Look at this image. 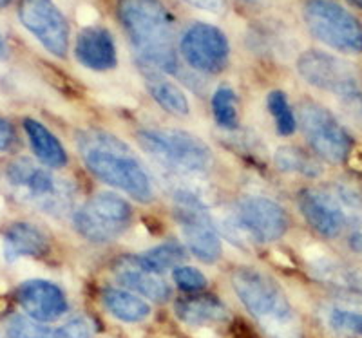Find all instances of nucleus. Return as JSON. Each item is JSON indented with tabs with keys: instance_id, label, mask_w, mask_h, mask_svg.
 <instances>
[{
	"instance_id": "nucleus-1",
	"label": "nucleus",
	"mask_w": 362,
	"mask_h": 338,
	"mask_svg": "<svg viewBox=\"0 0 362 338\" xmlns=\"http://www.w3.org/2000/svg\"><path fill=\"white\" fill-rule=\"evenodd\" d=\"M76 143L83 163L95 178L136 201L148 203L153 199L151 176L127 143L103 131L80 132Z\"/></svg>"
},
{
	"instance_id": "nucleus-2",
	"label": "nucleus",
	"mask_w": 362,
	"mask_h": 338,
	"mask_svg": "<svg viewBox=\"0 0 362 338\" xmlns=\"http://www.w3.org/2000/svg\"><path fill=\"white\" fill-rule=\"evenodd\" d=\"M118 18L147 66L161 73L177 69L174 22L160 0H119Z\"/></svg>"
},
{
	"instance_id": "nucleus-3",
	"label": "nucleus",
	"mask_w": 362,
	"mask_h": 338,
	"mask_svg": "<svg viewBox=\"0 0 362 338\" xmlns=\"http://www.w3.org/2000/svg\"><path fill=\"white\" fill-rule=\"evenodd\" d=\"M232 288L248 313L274 338H296L297 317L274 279L254 268H235Z\"/></svg>"
},
{
	"instance_id": "nucleus-4",
	"label": "nucleus",
	"mask_w": 362,
	"mask_h": 338,
	"mask_svg": "<svg viewBox=\"0 0 362 338\" xmlns=\"http://www.w3.org/2000/svg\"><path fill=\"white\" fill-rule=\"evenodd\" d=\"M141 149L163 169L177 174H202L212 163V150L198 136L174 128H144L136 134Z\"/></svg>"
},
{
	"instance_id": "nucleus-5",
	"label": "nucleus",
	"mask_w": 362,
	"mask_h": 338,
	"mask_svg": "<svg viewBox=\"0 0 362 338\" xmlns=\"http://www.w3.org/2000/svg\"><path fill=\"white\" fill-rule=\"evenodd\" d=\"M6 179L25 203L44 214H66L74 203V188L49 169L35 165L31 159H17L6 170Z\"/></svg>"
},
{
	"instance_id": "nucleus-6",
	"label": "nucleus",
	"mask_w": 362,
	"mask_h": 338,
	"mask_svg": "<svg viewBox=\"0 0 362 338\" xmlns=\"http://www.w3.org/2000/svg\"><path fill=\"white\" fill-rule=\"evenodd\" d=\"M305 22L310 33L341 53H362V24L348 9L332 0H308Z\"/></svg>"
},
{
	"instance_id": "nucleus-7",
	"label": "nucleus",
	"mask_w": 362,
	"mask_h": 338,
	"mask_svg": "<svg viewBox=\"0 0 362 338\" xmlns=\"http://www.w3.org/2000/svg\"><path fill=\"white\" fill-rule=\"evenodd\" d=\"M297 123L317 156L335 165L348 159L354 140L328 109L315 102H303L297 111Z\"/></svg>"
},
{
	"instance_id": "nucleus-8",
	"label": "nucleus",
	"mask_w": 362,
	"mask_h": 338,
	"mask_svg": "<svg viewBox=\"0 0 362 338\" xmlns=\"http://www.w3.org/2000/svg\"><path fill=\"white\" fill-rule=\"evenodd\" d=\"M132 208L124 198L111 192L95 195L73 214V224L83 239L103 244L118 239L129 228Z\"/></svg>"
},
{
	"instance_id": "nucleus-9",
	"label": "nucleus",
	"mask_w": 362,
	"mask_h": 338,
	"mask_svg": "<svg viewBox=\"0 0 362 338\" xmlns=\"http://www.w3.org/2000/svg\"><path fill=\"white\" fill-rule=\"evenodd\" d=\"M174 217L185 237V243L192 255L202 262L212 264L221 257V239L210 217L209 210L198 195L192 192H177Z\"/></svg>"
},
{
	"instance_id": "nucleus-10",
	"label": "nucleus",
	"mask_w": 362,
	"mask_h": 338,
	"mask_svg": "<svg viewBox=\"0 0 362 338\" xmlns=\"http://www.w3.org/2000/svg\"><path fill=\"white\" fill-rule=\"evenodd\" d=\"M297 73L306 83L341 99L362 91L358 71L350 62L325 51H305L297 60Z\"/></svg>"
},
{
	"instance_id": "nucleus-11",
	"label": "nucleus",
	"mask_w": 362,
	"mask_h": 338,
	"mask_svg": "<svg viewBox=\"0 0 362 338\" xmlns=\"http://www.w3.org/2000/svg\"><path fill=\"white\" fill-rule=\"evenodd\" d=\"M21 24L57 58L69 49V24L53 0H21Z\"/></svg>"
},
{
	"instance_id": "nucleus-12",
	"label": "nucleus",
	"mask_w": 362,
	"mask_h": 338,
	"mask_svg": "<svg viewBox=\"0 0 362 338\" xmlns=\"http://www.w3.org/2000/svg\"><path fill=\"white\" fill-rule=\"evenodd\" d=\"M181 56L192 69L206 75L221 73L228 64L230 44L221 29L198 22L187 29L180 42Z\"/></svg>"
},
{
	"instance_id": "nucleus-13",
	"label": "nucleus",
	"mask_w": 362,
	"mask_h": 338,
	"mask_svg": "<svg viewBox=\"0 0 362 338\" xmlns=\"http://www.w3.org/2000/svg\"><path fill=\"white\" fill-rule=\"evenodd\" d=\"M235 219L245 235L261 244L279 241L288 230V215L284 208L261 195L241 199L235 210Z\"/></svg>"
},
{
	"instance_id": "nucleus-14",
	"label": "nucleus",
	"mask_w": 362,
	"mask_h": 338,
	"mask_svg": "<svg viewBox=\"0 0 362 338\" xmlns=\"http://www.w3.org/2000/svg\"><path fill=\"white\" fill-rule=\"evenodd\" d=\"M299 210L306 223L325 239H335L348 227V214L341 201L325 190H303L299 194Z\"/></svg>"
},
{
	"instance_id": "nucleus-15",
	"label": "nucleus",
	"mask_w": 362,
	"mask_h": 338,
	"mask_svg": "<svg viewBox=\"0 0 362 338\" xmlns=\"http://www.w3.org/2000/svg\"><path fill=\"white\" fill-rule=\"evenodd\" d=\"M17 301L22 310L37 322H53L67 311L66 293L49 281H28L18 288Z\"/></svg>"
},
{
	"instance_id": "nucleus-16",
	"label": "nucleus",
	"mask_w": 362,
	"mask_h": 338,
	"mask_svg": "<svg viewBox=\"0 0 362 338\" xmlns=\"http://www.w3.org/2000/svg\"><path fill=\"white\" fill-rule=\"evenodd\" d=\"M76 60L90 71L115 69L118 64L116 44L111 33L103 28H86L76 38Z\"/></svg>"
},
{
	"instance_id": "nucleus-17",
	"label": "nucleus",
	"mask_w": 362,
	"mask_h": 338,
	"mask_svg": "<svg viewBox=\"0 0 362 338\" xmlns=\"http://www.w3.org/2000/svg\"><path fill=\"white\" fill-rule=\"evenodd\" d=\"M115 275L119 284L154 302H165L170 297L169 284L160 275L145 270L136 255L122 257L116 264Z\"/></svg>"
},
{
	"instance_id": "nucleus-18",
	"label": "nucleus",
	"mask_w": 362,
	"mask_h": 338,
	"mask_svg": "<svg viewBox=\"0 0 362 338\" xmlns=\"http://www.w3.org/2000/svg\"><path fill=\"white\" fill-rule=\"evenodd\" d=\"M312 275L339 295H348L354 298L362 297V272L342 260L332 257L313 260Z\"/></svg>"
},
{
	"instance_id": "nucleus-19",
	"label": "nucleus",
	"mask_w": 362,
	"mask_h": 338,
	"mask_svg": "<svg viewBox=\"0 0 362 338\" xmlns=\"http://www.w3.org/2000/svg\"><path fill=\"white\" fill-rule=\"evenodd\" d=\"M49 252L47 235L29 223H15L4 235V255L8 260L21 257H44Z\"/></svg>"
},
{
	"instance_id": "nucleus-20",
	"label": "nucleus",
	"mask_w": 362,
	"mask_h": 338,
	"mask_svg": "<svg viewBox=\"0 0 362 338\" xmlns=\"http://www.w3.org/2000/svg\"><path fill=\"white\" fill-rule=\"evenodd\" d=\"M177 318L189 326H218L228 318L226 306L214 295L180 298L174 306Z\"/></svg>"
},
{
	"instance_id": "nucleus-21",
	"label": "nucleus",
	"mask_w": 362,
	"mask_h": 338,
	"mask_svg": "<svg viewBox=\"0 0 362 338\" xmlns=\"http://www.w3.org/2000/svg\"><path fill=\"white\" fill-rule=\"evenodd\" d=\"M141 73H144V80L145 85H147L148 95L153 96L154 102H156L163 111H167L169 114L174 116L189 114V99H187L185 92L181 91L176 83H173L170 80L165 78V76L161 75V71L154 69V67L147 66V64L144 66Z\"/></svg>"
},
{
	"instance_id": "nucleus-22",
	"label": "nucleus",
	"mask_w": 362,
	"mask_h": 338,
	"mask_svg": "<svg viewBox=\"0 0 362 338\" xmlns=\"http://www.w3.org/2000/svg\"><path fill=\"white\" fill-rule=\"evenodd\" d=\"M24 131L28 134L29 145H31L35 156L47 169H62V167L67 165L66 149L62 147L60 140L44 123L25 118Z\"/></svg>"
},
{
	"instance_id": "nucleus-23",
	"label": "nucleus",
	"mask_w": 362,
	"mask_h": 338,
	"mask_svg": "<svg viewBox=\"0 0 362 338\" xmlns=\"http://www.w3.org/2000/svg\"><path fill=\"white\" fill-rule=\"evenodd\" d=\"M102 301L105 310L115 318L122 322H141L151 315V306L140 298L136 293L125 291L118 288H107L102 293Z\"/></svg>"
},
{
	"instance_id": "nucleus-24",
	"label": "nucleus",
	"mask_w": 362,
	"mask_h": 338,
	"mask_svg": "<svg viewBox=\"0 0 362 338\" xmlns=\"http://www.w3.org/2000/svg\"><path fill=\"white\" fill-rule=\"evenodd\" d=\"M274 161H276V167L281 172L299 174L305 178H319L322 174V165L319 163V159L312 154L305 152V150L297 149V147L277 149Z\"/></svg>"
},
{
	"instance_id": "nucleus-25",
	"label": "nucleus",
	"mask_w": 362,
	"mask_h": 338,
	"mask_svg": "<svg viewBox=\"0 0 362 338\" xmlns=\"http://www.w3.org/2000/svg\"><path fill=\"white\" fill-rule=\"evenodd\" d=\"M185 248L177 243H165L156 248H151L141 255H136L138 262L148 272L161 275L167 270H174L181 266V260L185 259Z\"/></svg>"
},
{
	"instance_id": "nucleus-26",
	"label": "nucleus",
	"mask_w": 362,
	"mask_h": 338,
	"mask_svg": "<svg viewBox=\"0 0 362 338\" xmlns=\"http://www.w3.org/2000/svg\"><path fill=\"white\" fill-rule=\"evenodd\" d=\"M212 114L216 123L225 131H235L239 127L238 95L232 87L221 85L212 96Z\"/></svg>"
},
{
	"instance_id": "nucleus-27",
	"label": "nucleus",
	"mask_w": 362,
	"mask_h": 338,
	"mask_svg": "<svg viewBox=\"0 0 362 338\" xmlns=\"http://www.w3.org/2000/svg\"><path fill=\"white\" fill-rule=\"evenodd\" d=\"M267 107L281 136H292L297 128V118L286 95L283 91H272L267 98Z\"/></svg>"
},
{
	"instance_id": "nucleus-28",
	"label": "nucleus",
	"mask_w": 362,
	"mask_h": 338,
	"mask_svg": "<svg viewBox=\"0 0 362 338\" xmlns=\"http://www.w3.org/2000/svg\"><path fill=\"white\" fill-rule=\"evenodd\" d=\"M9 338H53L47 327L28 317H13L8 327Z\"/></svg>"
},
{
	"instance_id": "nucleus-29",
	"label": "nucleus",
	"mask_w": 362,
	"mask_h": 338,
	"mask_svg": "<svg viewBox=\"0 0 362 338\" xmlns=\"http://www.w3.org/2000/svg\"><path fill=\"white\" fill-rule=\"evenodd\" d=\"M329 326L342 333H354L362 337V315L350 310H332L328 315Z\"/></svg>"
},
{
	"instance_id": "nucleus-30",
	"label": "nucleus",
	"mask_w": 362,
	"mask_h": 338,
	"mask_svg": "<svg viewBox=\"0 0 362 338\" xmlns=\"http://www.w3.org/2000/svg\"><path fill=\"white\" fill-rule=\"evenodd\" d=\"M173 279L177 284V288L189 293H198L205 289L206 279L199 270L192 266H177L173 272Z\"/></svg>"
},
{
	"instance_id": "nucleus-31",
	"label": "nucleus",
	"mask_w": 362,
	"mask_h": 338,
	"mask_svg": "<svg viewBox=\"0 0 362 338\" xmlns=\"http://www.w3.org/2000/svg\"><path fill=\"white\" fill-rule=\"evenodd\" d=\"M53 338H90V327L83 318H73L58 327Z\"/></svg>"
},
{
	"instance_id": "nucleus-32",
	"label": "nucleus",
	"mask_w": 362,
	"mask_h": 338,
	"mask_svg": "<svg viewBox=\"0 0 362 338\" xmlns=\"http://www.w3.org/2000/svg\"><path fill=\"white\" fill-rule=\"evenodd\" d=\"M341 104L342 109H344V114L350 118L351 123L362 128V91L355 92V95L348 96V98H342Z\"/></svg>"
},
{
	"instance_id": "nucleus-33",
	"label": "nucleus",
	"mask_w": 362,
	"mask_h": 338,
	"mask_svg": "<svg viewBox=\"0 0 362 338\" xmlns=\"http://www.w3.org/2000/svg\"><path fill=\"white\" fill-rule=\"evenodd\" d=\"M348 244L355 253H362V214H354L348 217Z\"/></svg>"
},
{
	"instance_id": "nucleus-34",
	"label": "nucleus",
	"mask_w": 362,
	"mask_h": 338,
	"mask_svg": "<svg viewBox=\"0 0 362 338\" xmlns=\"http://www.w3.org/2000/svg\"><path fill=\"white\" fill-rule=\"evenodd\" d=\"M15 145V128L8 120L0 118V152H6Z\"/></svg>"
},
{
	"instance_id": "nucleus-35",
	"label": "nucleus",
	"mask_w": 362,
	"mask_h": 338,
	"mask_svg": "<svg viewBox=\"0 0 362 338\" xmlns=\"http://www.w3.org/2000/svg\"><path fill=\"white\" fill-rule=\"evenodd\" d=\"M185 2L192 6V8L202 9V11L206 13H214V15H219V13L225 11L226 6L225 0H185Z\"/></svg>"
},
{
	"instance_id": "nucleus-36",
	"label": "nucleus",
	"mask_w": 362,
	"mask_h": 338,
	"mask_svg": "<svg viewBox=\"0 0 362 338\" xmlns=\"http://www.w3.org/2000/svg\"><path fill=\"white\" fill-rule=\"evenodd\" d=\"M8 56V42H6L4 33L0 31V60Z\"/></svg>"
},
{
	"instance_id": "nucleus-37",
	"label": "nucleus",
	"mask_w": 362,
	"mask_h": 338,
	"mask_svg": "<svg viewBox=\"0 0 362 338\" xmlns=\"http://www.w3.org/2000/svg\"><path fill=\"white\" fill-rule=\"evenodd\" d=\"M348 2H350L351 6H355V8L362 9V0H348Z\"/></svg>"
},
{
	"instance_id": "nucleus-38",
	"label": "nucleus",
	"mask_w": 362,
	"mask_h": 338,
	"mask_svg": "<svg viewBox=\"0 0 362 338\" xmlns=\"http://www.w3.org/2000/svg\"><path fill=\"white\" fill-rule=\"evenodd\" d=\"M11 2H13V0H0V8H8Z\"/></svg>"
}]
</instances>
